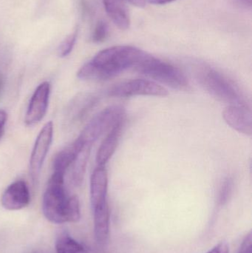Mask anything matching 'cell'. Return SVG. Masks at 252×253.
Listing matches in <instances>:
<instances>
[{
  "mask_svg": "<svg viewBox=\"0 0 252 253\" xmlns=\"http://www.w3.org/2000/svg\"><path fill=\"white\" fill-rule=\"evenodd\" d=\"M223 118L228 126L238 132L247 135H252V112L247 106L229 105L223 111Z\"/></svg>",
  "mask_w": 252,
  "mask_h": 253,
  "instance_id": "cell-10",
  "label": "cell"
},
{
  "mask_svg": "<svg viewBox=\"0 0 252 253\" xmlns=\"http://www.w3.org/2000/svg\"><path fill=\"white\" fill-rule=\"evenodd\" d=\"M108 34V26L104 21H99L92 34V41L95 43L103 42Z\"/></svg>",
  "mask_w": 252,
  "mask_h": 253,
  "instance_id": "cell-21",
  "label": "cell"
},
{
  "mask_svg": "<svg viewBox=\"0 0 252 253\" xmlns=\"http://www.w3.org/2000/svg\"><path fill=\"white\" fill-rule=\"evenodd\" d=\"M77 36H78V32L77 30H75L72 34H70L59 45V49H58V54L60 57L65 58L68 56V55L71 54L75 46V42H76Z\"/></svg>",
  "mask_w": 252,
  "mask_h": 253,
  "instance_id": "cell-20",
  "label": "cell"
},
{
  "mask_svg": "<svg viewBox=\"0 0 252 253\" xmlns=\"http://www.w3.org/2000/svg\"><path fill=\"white\" fill-rule=\"evenodd\" d=\"M51 86L48 82H43L36 89L30 100L25 123L26 126L38 124L45 117L50 99Z\"/></svg>",
  "mask_w": 252,
  "mask_h": 253,
  "instance_id": "cell-8",
  "label": "cell"
},
{
  "mask_svg": "<svg viewBox=\"0 0 252 253\" xmlns=\"http://www.w3.org/2000/svg\"><path fill=\"white\" fill-rule=\"evenodd\" d=\"M53 137V124L52 122H48L40 130L30 158V175L34 181H37L39 177L43 164L51 146Z\"/></svg>",
  "mask_w": 252,
  "mask_h": 253,
  "instance_id": "cell-7",
  "label": "cell"
},
{
  "mask_svg": "<svg viewBox=\"0 0 252 253\" xmlns=\"http://www.w3.org/2000/svg\"><path fill=\"white\" fill-rule=\"evenodd\" d=\"M207 253H229V245L226 242H221Z\"/></svg>",
  "mask_w": 252,
  "mask_h": 253,
  "instance_id": "cell-23",
  "label": "cell"
},
{
  "mask_svg": "<svg viewBox=\"0 0 252 253\" xmlns=\"http://www.w3.org/2000/svg\"></svg>",
  "mask_w": 252,
  "mask_h": 253,
  "instance_id": "cell-29",
  "label": "cell"
},
{
  "mask_svg": "<svg viewBox=\"0 0 252 253\" xmlns=\"http://www.w3.org/2000/svg\"><path fill=\"white\" fill-rule=\"evenodd\" d=\"M56 253H87L83 245L72 239L68 233H62L56 243Z\"/></svg>",
  "mask_w": 252,
  "mask_h": 253,
  "instance_id": "cell-18",
  "label": "cell"
},
{
  "mask_svg": "<svg viewBox=\"0 0 252 253\" xmlns=\"http://www.w3.org/2000/svg\"><path fill=\"white\" fill-rule=\"evenodd\" d=\"M133 70L155 83L176 90H185L189 85L186 76L180 70L147 53Z\"/></svg>",
  "mask_w": 252,
  "mask_h": 253,
  "instance_id": "cell-3",
  "label": "cell"
},
{
  "mask_svg": "<svg viewBox=\"0 0 252 253\" xmlns=\"http://www.w3.org/2000/svg\"><path fill=\"white\" fill-rule=\"evenodd\" d=\"M108 178L105 166H99L93 170L90 178V202L92 209L108 204Z\"/></svg>",
  "mask_w": 252,
  "mask_h": 253,
  "instance_id": "cell-11",
  "label": "cell"
},
{
  "mask_svg": "<svg viewBox=\"0 0 252 253\" xmlns=\"http://www.w3.org/2000/svg\"><path fill=\"white\" fill-rule=\"evenodd\" d=\"M195 78L204 90L219 100L230 105L247 107L236 86L217 70L209 66L199 67Z\"/></svg>",
  "mask_w": 252,
  "mask_h": 253,
  "instance_id": "cell-2",
  "label": "cell"
},
{
  "mask_svg": "<svg viewBox=\"0 0 252 253\" xmlns=\"http://www.w3.org/2000/svg\"><path fill=\"white\" fill-rule=\"evenodd\" d=\"M125 110L121 105H112L98 113L84 126L76 141L81 145H93L105 132L124 120Z\"/></svg>",
  "mask_w": 252,
  "mask_h": 253,
  "instance_id": "cell-5",
  "label": "cell"
},
{
  "mask_svg": "<svg viewBox=\"0 0 252 253\" xmlns=\"http://www.w3.org/2000/svg\"><path fill=\"white\" fill-rule=\"evenodd\" d=\"M146 1L153 4H165L167 3L172 2L175 0H146Z\"/></svg>",
  "mask_w": 252,
  "mask_h": 253,
  "instance_id": "cell-26",
  "label": "cell"
},
{
  "mask_svg": "<svg viewBox=\"0 0 252 253\" xmlns=\"http://www.w3.org/2000/svg\"><path fill=\"white\" fill-rule=\"evenodd\" d=\"M100 96L93 93H84L77 96L69 108V118L72 123H78L87 117L98 105Z\"/></svg>",
  "mask_w": 252,
  "mask_h": 253,
  "instance_id": "cell-12",
  "label": "cell"
},
{
  "mask_svg": "<svg viewBox=\"0 0 252 253\" xmlns=\"http://www.w3.org/2000/svg\"><path fill=\"white\" fill-rule=\"evenodd\" d=\"M82 147L76 141H74L72 144L60 150L53 159V172L65 175L67 169L73 162L78 150Z\"/></svg>",
  "mask_w": 252,
  "mask_h": 253,
  "instance_id": "cell-16",
  "label": "cell"
},
{
  "mask_svg": "<svg viewBox=\"0 0 252 253\" xmlns=\"http://www.w3.org/2000/svg\"><path fill=\"white\" fill-rule=\"evenodd\" d=\"M169 94L166 87L160 85L152 80L136 79L123 82L112 86L108 90L111 97L128 98L137 96H161Z\"/></svg>",
  "mask_w": 252,
  "mask_h": 253,
  "instance_id": "cell-6",
  "label": "cell"
},
{
  "mask_svg": "<svg viewBox=\"0 0 252 253\" xmlns=\"http://www.w3.org/2000/svg\"><path fill=\"white\" fill-rule=\"evenodd\" d=\"M69 199L65 187V175L53 172L42 199V211L53 224L68 223Z\"/></svg>",
  "mask_w": 252,
  "mask_h": 253,
  "instance_id": "cell-4",
  "label": "cell"
},
{
  "mask_svg": "<svg viewBox=\"0 0 252 253\" xmlns=\"http://www.w3.org/2000/svg\"><path fill=\"white\" fill-rule=\"evenodd\" d=\"M91 147L92 145L89 144L83 146L78 150L73 162L71 165V180L74 185L77 187L81 185L84 180Z\"/></svg>",
  "mask_w": 252,
  "mask_h": 253,
  "instance_id": "cell-17",
  "label": "cell"
},
{
  "mask_svg": "<svg viewBox=\"0 0 252 253\" xmlns=\"http://www.w3.org/2000/svg\"><path fill=\"white\" fill-rule=\"evenodd\" d=\"M94 216V233L99 245L108 242L109 233V208L108 204L93 210Z\"/></svg>",
  "mask_w": 252,
  "mask_h": 253,
  "instance_id": "cell-15",
  "label": "cell"
},
{
  "mask_svg": "<svg viewBox=\"0 0 252 253\" xmlns=\"http://www.w3.org/2000/svg\"><path fill=\"white\" fill-rule=\"evenodd\" d=\"M252 235L251 232L246 236L238 253H252Z\"/></svg>",
  "mask_w": 252,
  "mask_h": 253,
  "instance_id": "cell-22",
  "label": "cell"
},
{
  "mask_svg": "<svg viewBox=\"0 0 252 253\" xmlns=\"http://www.w3.org/2000/svg\"><path fill=\"white\" fill-rule=\"evenodd\" d=\"M7 115L5 111L0 109V139L4 132L6 123H7Z\"/></svg>",
  "mask_w": 252,
  "mask_h": 253,
  "instance_id": "cell-24",
  "label": "cell"
},
{
  "mask_svg": "<svg viewBox=\"0 0 252 253\" xmlns=\"http://www.w3.org/2000/svg\"><path fill=\"white\" fill-rule=\"evenodd\" d=\"M146 52L132 46H114L98 53L77 73L81 80H108L134 69Z\"/></svg>",
  "mask_w": 252,
  "mask_h": 253,
  "instance_id": "cell-1",
  "label": "cell"
},
{
  "mask_svg": "<svg viewBox=\"0 0 252 253\" xmlns=\"http://www.w3.org/2000/svg\"><path fill=\"white\" fill-rule=\"evenodd\" d=\"M124 125V120H123L114 126L101 144L96 154V162L99 166H105L115 153L122 134Z\"/></svg>",
  "mask_w": 252,
  "mask_h": 253,
  "instance_id": "cell-13",
  "label": "cell"
},
{
  "mask_svg": "<svg viewBox=\"0 0 252 253\" xmlns=\"http://www.w3.org/2000/svg\"><path fill=\"white\" fill-rule=\"evenodd\" d=\"M3 86H4V77H3L2 74H0V95L2 91Z\"/></svg>",
  "mask_w": 252,
  "mask_h": 253,
  "instance_id": "cell-28",
  "label": "cell"
},
{
  "mask_svg": "<svg viewBox=\"0 0 252 253\" xmlns=\"http://www.w3.org/2000/svg\"><path fill=\"white\" fill-rule=\"evenodd\" d=\"M234 188L233 179L228 177L222 183L218 194V205L223 206L227 203L232 194Z\"/></svg>",
  "mask_w": 252,
  "mask_h": 253,
  "instance_id": "cell-19",
  "label": "cell"
},
{
  "mask_svg": "<svg viewBox=\"0 0 252 253\" xmlns=\"http://www.w3.org/2000/svg\"><path fill=\"white\" fill-rule=\"evenodd\" d=\"M105 10L111 20L121 30L130 28V17L125 0H103Z\"/></svg>",
  "mask_w": 252,
  "mask_h": 253,
  "instance_id": "cell-14",
  "label": "cell"
},
{
  "mask_svg": "<svg viewBox=\"0 0 252 253\" xmlns=\"http://www.w3.org/2000/svg\"><path fill=\"white\" fill-rule=\"evenodd\" d=\"M237 1L241 5L245 6V7H251L252 6V0H237Z\"/></svg>",
  "mask_w": 252,
  "mask_h": 253,
  "instance_id": "cell-27",
  "label": "cell"
},
{
  "mask_svg": "<svg viewBox=\"0 0 252 253\" xmlns=\"http://www.w3.org/2000/svg\"><path fill=\"white\" fill-rule=\"evenodd\" d=\"M125 1H129L130 4L139 7H144L146 2V0H125Z\"/></svg>",
  "mask_w": 252,
  "mask_h": 253,
  "instance_id": "cell-25",
  "label": "cell"
},
{
  "mask_svg": "<svg viewBox=\"0 0 252 253\" xmlns=\"http://www.w3.org/2000/svg\"><path fill=\"white\" fill-rule=\"evenodd\" d=\"M31 201L29 188L25 181L18 180L8 186L1 196V203L7 211H19L26 208Z\"/></svg>",
  "mask_w": 252,
  "mask_h": 253,
  "instance_id": "cell-9",
  "label": "cell"
}]
</instances>
